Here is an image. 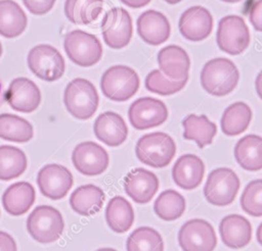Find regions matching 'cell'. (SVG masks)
I'll return each instance as SVG.
<instances>
[{
  "label": "cell",
  "mask_w": 262,
  "mask_h": 251,
  "mask_svg": "<svg viewBox=\"0 0 262 251\" xmlns=\"http://www.w3.org/2000/svg\"><path fill=\"white\" fill-rule=\"evenodd\" d=\"M96 251H117V250L114 249V248H108V247H106V248H99V249H97Z\"/></svg>",
  "instance_id": "44"
},
{
  "label": "cell",
  "mask_w": 262,
  "mask_h": 251,
  "mask_svg": "<svg viewBox=\"0 0 262 251\" xmlns=\"http://www.w3.org/2000/svg\"><path fill=\"white\" fill-rule=\"evenodd\" d=\"M103 0H66L64 14L75 24H90L102 11Z\"/></svg>",
  "instance_id": "30"
},
{
  "label": "cell",
  "mask_w": 262,
  "mask_h": 251,
  "mask_svg": "<svg viewBox=\"0 0 262 251\" xmlns=\"http://www.w3.org/2000/svg\"><path fill=\"white\" fill-rule=\"evenodd\" d=\"M100 88L106 98L118 102L127 101L138 91L139 78L127 65H114L103 72Z\"/></svg>",
  "instance_id": "4"
},
{
  "label": "cell",
  "mask_w": 262,
  "mask_h": 251,
  "mask_svg": "<svg viewBox=\"0 0 262 251\" xmlns=\"http://www.w3.org/2000/svg\"><path fill=\"white\" fill-rule=\"evenodd\" d=\"M249 19L256 31L262 32V0H257L252 5L249 13Z\"/></svg>",
  "instance_id": "38"
},
{
  "label": "cell",
  "mask_w": 262,
  "mask_h": 251,
  "mask_svg": "<svg viewBox=\"0 0 262 251\" xmlns=\"http://www.w3.org/2000/svg\"><path fill=\"white\" fill-rule=\"evenodd\" d=\"M28 65L39 79L53 82L60 79L66 70L62 55L54 47L41 44L33 47L28 54Z\"/></svg>",
  "instance_id": "9"
},
{
  "label": "cell",
  "mask_w": 262,
  "mask_h": 251,
  "mask_svg": "<svg viewBox=\"0 0 262 251\" xmlns=\"http://www.w3.org/2000/svg\"><path fill=\"white\" fill-rule=\"evenodd\" d=\"M239 186V179L232 169L219 167L209 173L204 187V196L212 205H229L235 199Z\"/></svg>",
  "instance_id": "7"
},
{
  "label": "cell",
  "mask_w": 262,
  "mask_h": 251,
  "mask_svg": "<svg viewBox=\"0 0 262 251\" xmlns=\"http://www.w3.org/2000/svg\"><path fill=\"white\" fill-rule=\"evenodd\" d=\"M242 209L252 216H262V179L251 181L241 196Z\"/></svg>",
  "instance_id": "36"
},
{
  "label": "cell",
  "mask_w": 262,
  "mask_h": 251,
  "mask_svg": "<svg viewBox=\"0 0 262 251\" xmlns=\"http://www.w3.org/2000/svg\"><path fill=\"white\" fill-rule=\"evenodd\" d=\"M63 103L71 115L78 119H88L97 110L99 97L94 85L82 78L71 81L64 90Z\"/></svg>",
  "instance_id": "2"
},
{
  "label": "cell",
  "mask_w": 262,
  "mask_h": 251,
  "mask_svg": "<svg viewBox=\"0 0 262 251\" xmlns=\"http://www.w3.org/2000/svg\"><path fill=\"white\" fill-rule=\"evenodd\" d=\"M223 2H226V3H236V2H239L242 0H221Z\"/></svg>",
  "instance_id": "46"
},
{
  "label": "cell",
  "mask_w": 262,
  "mask_h": 251,
  "mask_svg": "<svg viewBox=\"0 0 262 251\" xmlns=\"http://www.w3.org/2000/svg\"><path fill=\"white\" fill-rule=\"evenodd\" d=\"M35 198L34 187L28 182H18L5 190L2 195V204L9 214L17 216L29 211Z\"/></svg>",
  "instance_id": "23"
},
{
  "label": "cell",
  "mask_w": 262,
  "mask_h": 251,
  "mask_svg": "<svg viewBox=\"0 0 262 251\" xmlns=\"http://www.w3.org/2000/svg\"><path fill=\"white\" fill-rule=\"evenodd\" d=\"M158 177L147 169L137 167L128 172L124 179L126 194L138 204L148 203L159 190Z\"/></svg>",
  "instance_id": "17"
},
{
  "label": "cell",
  "mask_w": 262,
  "mask_h": 251,
  "mask_svg": "<svg viewBox=\"0 0 262 251\" xmlns=\"http://www.w3.org/2000/svg\"><path fill=\"white\" fill-rule=\"evenodd\" d=\"M154 211L163 220H175L185 211V199L175 190H166L156 199L154 203Z\"/></svg>",
  "instance_id": "33"
},
{
  "label": "cell",
  "mask_w": 262,
  "mask_h": 251,
  "mask_svg": "<svg viewBox=\"0 0 262 251\" xmlns=\"http://www.w3.org/2000/svg\"><path fill=\"white\" fill-rule=\"evenodd\" d=\"M27 156L14 146H0V180L10 181L18 178L27 169Z\"/></svg>",
  "instance_id": "32"
},
{
  "label": "cell",
  "mask_w": 262,
  "mask_h": 251,
  "mask_svg": "<svg viewBox=\"0 0 262 251\" xmlns=\"http://www.w3.org/2000/svg\"><path fill=\"white\" fill-rule=\"evenodd\" d=\"M137 33L145 43L157 46L168 40L170 23L163 13L149 9L138 16Z\"/></svg>",
  "instance_id": "19"
},
{
  "label": "cell",
  "mask_w": 262,
  "mask_h": 251,
  "mask_svg": "<svg viewBox=\"0 0 262 251\" xmlns=\"http://www.w3.org/2000/svg\"><path fill=\"white\" fill-rule=\"evenodd\" d=\"M125 5L132 8H140L147 5L151 0H120Z\"/></svg>",
  "instance_id": "40"
},
{
  "label": "cell",
  "mask_w": 262,
  "mask_h": 251,
  "mask_svg": "<svg viewBox=\"0 0 262 251\" xmlns=\"http://www.w3.org/2000/svg\"><path fill=\"white\" fill-rule=\"evenodd\" d=\"M32 124L25 118L10 113L0 114V138L6 141L25 143L33 139Z\"/></svg>",
  "instance_id": "31"
},
{
  "label": "cell",
  "mask_w": 262,
  "mask_h": 251,
  "mask_svg": "<svg viewBox=\"0 0 262 251\" xmlns=\"http://www.w3.org/2000/svg\"><path fill=\"white\" fill-rule=\"evenodd\" d=\"M219 233L225 246L232 249H239L250 243L252 225L245 216L229 214L220 221Z\"/></svg>",
  "instance_id": "22"
},
{
  "label": "cell",
  "mask_w": 262,
  "mask_h": 251,
  "mask_svg": "<svg viewBox=\"0 0 262 251\" xmlns=\"http://www.w3.org/2000/svg\"><path fill=\"white\" fill-rule=\"evenodd\" d=\"M2 55V46H1V43H0V57Z\"/></svg>",
  "instance_id": "47"
},
{
  "label": "cell",
  "mask_w": 262,
  "mask_h": 251,
  "mask_svg": "<svg viewBox=\"0 0 262 251\" xmlns=\"http://www.w3.org/2000/svg\"><path fill=\"white\" fill-rule=\"evenodd\" d=\"M28 17L23 8L13 0H0V35L15 38L27 28Z\"/></svg>",
  "instance_id": "26"
},
{
  "label": "cell",
  "mask_w": 262,
  "mask_h": 251,
  "mask_svg": "<svg viewBox=\"0 0 262 251\" xmlns=\"http://www.w3.org/2000/svg\"><path fill=\"white\" fill-rule=\"evenodd\" d=\"M187 83V79L184 80H171L167 78L160 69L151 70L145 78V88L152 93L169 96L181 91Z\"/></svg>",
  "instance_id": "35"
},
{
  "label": "cell",
  "mask_w": 262,
  "mask_h": 251,
  "mask_svg": "<svg viewBox=\"0 0 262 251\" xmlns=\"http://www.w3.org/2000/svg\"><path fill=\"white\" fill-rule=\"evenodd\" d=\"M93 131L95 137L110 147L120 146L128 136V128L124 118L114 111L99 114L94 121Z\"/></svg>",
  "instance_id": "18"
},
{
  "label": "cell",
  "mask_w": 262,
  "mask_h": 251,
  "mask_svg": "<svg viewBox=\"0 0 262 251\" xmlns=\"http://www.w3.org/2000/svg\"><path fill=\"white\" fill-rule=\"evenodd\" d=\"M4 98L12 109L30 113L40 105L41 92L33 81L27 78H16L10 83Z\"/></svg>",
  "instance_id": "15"
},
{
  "label": "cell",
  "mask_w": 262,
  "mask_h": 251,
  "mask_svg": "<svg viewBox=\"0 0 262 251\" xmlns=\"http://www.w3.org/2000/svg\"><path fill=\"white\" fill-rule=\"evenodd\" d=\"M63 48L68 57L83 67L96 64L102 56V46L98 38L81 30H74L66 35Z\"/></svg>",
  "instance_id": "6"
},
{
  "label": "cell",
  "mask_w": 262,
  "mask_h": 251,
  "mask_svg": "<svg viewBox=\"0 0 262 251\" xmlns=\"http://www.w3.org/2000/svg\"><path fill=\"white\" fill-rule=\"evenodd\" d=\"M239 72L235 64L223 57H217L205 63L201 71V85L213 96H225L236 87Z\"/></svg>",
  "instance_id": "1"
},
{
  "label": "cell",
  "mask_w": 262,
  "mask_h": 251,
  "mask_svg": "<svg viewBox=\"0 0 262 251\" xmlns=\"http://www.w3.org/2000/svg\"><path fill=\"white\" fill-rule=\"evenodd\" d=\"M0 251H17L14 239L2 231H0Z\"/></svg>",
  "instance_id": "39"
},
{
  "label": "cell",
  "mask_w": 262,
  "mask_h": 251,
  "mask_svg": "<svg viewBox=\"0 0 262 251\" xmlns=\"http://www.w3.org/2000/svg\"><path fill=\"white\" fill-rule=\"evenodd\" d=\"M183 138L185 140H193L200 148L212 144L217 133L215 122L211 121L207 115L188 114L183 120Z\"/></svg>",
  "instance_id": "27"
},
{
  "label": "cell",
  "mask_w": 262,
  "mask_h": 251,
  "mask_svg": "<svg viewBox=\"0 0 262 251\" xmlns=\"http://www.w3.org/2000/svg\"><path fill=\"white\" fill-rule=\"evenodd\" d=\"M158 64L160 70L171 80L188 79L189 56L184 49L177 45H169L162 48L158 53Z\"/></svg>",
  "instance_id": "21"
},
{
  "label": "cell",
  "mask_w": 262,
  "mask_h": 251,
  "mask_svg": "<svg viewBox=\"0 0 262 251\" xmlns=\"http://www.w3.org/2000/svg\"><path fill=\"white\" fill-rule=\"evenodd\" d=\"M164 1H166L167 3H169V4H171V5H173V4H176V3H179L180 1H182V0H164Z\"/></svg>",
  "instance_id": "45"
},
{
  "label": "cell",
  "mask_w": 262,
  "mask_h": 251,
  "mask_svg": "<svg viewBox=\"0 0 262 251\" xmlns=\"http://www.w3.org/2000/svg\"><path fill=\"white\" fill-rule=\"evenodd\" d=\"M132 19L123 7H113L101 20V34L105 44L113 49L126 47L132 37Z\"/></svg>",
  "instance_id": "10"
},
{
  "label": "cell",
  "mask_w": 262,
  "mask_h": 251,
  "mask_svg": "<svg viewBox=\"0 0 262 251\" xmlns=\"http://www.w3.org/2000/svg\"><path fill=\"white\" fill-rule=\"evenodd\" d=\"M255 88H256V92H257L259 98L262 100V70L258 73V76L256 78Z\"/></svg>",
  "instance_id": "41"
},
{
  "label": "cell",
  "mask_w": 262,
  "mask_h": 251,
  "mask_svg": "<svg viewBox=\"0 0 262 251\" xmlns=\"http://www.w3.org/2000/svg\"><path fill=\"white\" fill-rule=\"evenodd\" d=\"M251 41L250 31L238 15H226L218 22L216 42L220 50L230 55L243 53Z\"/></svg>",
  "instance_id": "8"
},
{
  "label": "cell",
  "mask_w": 262,
  "mask_h": 251,
  "mask_svg": "<svg viewBox=\"0 0 262 251\" xmlns=\"http://www.w3.org/2000/svg\"><path fill=\"white\" fill-rule=\"evenodd\" d=\"M135 215L132 205L122 196L113 197L105 208V220L110 229L116 233L127 232L133 224Z\"/></svg>",
  "instance_id": "28"
},
{
  "label": "cell",
  "mask_w": 262,
  "mask_h": 251,
  "mask_svg": "<svg viewBox=\"0 0 262 251\" xmlns=\"http://www.w3.org/2000/svg\"><path fill=\"white\" fill-rule=\"evenodd\" d=\"M135 153L142 163L155 168H162L174 158L176 144L168 134L155 132L143 135L137 141Z\"/></svg>",
  "instance_id": "3"
},
{
  "label": "cell",
  "mask_w": 262,
  "mask_h": 251,
  "mask_svg": "<svg viewBox=\"0 0 262 251\" xmlns=\"http://www.w3.org/2000/svg\"><path fill=\"white\" fill-rule=\"evenodd\" d=\"M178 243L183 251H213L217 245V237L210 222L194 218L181 227Z\"/></svg>",
  "instance_id": "11"
},
{
  "label": "cell",
  "mask_w": 262,
  "mask_h": 251,
  "mask_svg": "<svg viewBox=\"0 0 262 251\" xmlns=\"http://www.w3.org/2000/svg\"><path fill=\"white\" fill-rule=\"evenodd\" d=\"M204 162L194 154L181 155L172 168L174 183L184 190H192L199 187L204 178Z\"/></svg>",
  "instance_id": "20"
},
{
  "label": "cell",
  "mask_w": 262,
  "mask_h": 251,
  "mask_svg": "<svg viewBox=\"0 0 262 251\" xmlns=\"http://www.w3.org/2000/svg\"><path fill=\"white\" fill-rule=\"evenodd\" d=\"M3 98H4V94L2 91V84L0 82V105L3 103Z\"/></svg>",
  "instance_id": "43"
},
{
  "label": "cell",
  "mask_w": 262,
  "mask_h": 251,
  "mask_svg": "<svg viewBox=\"0 0 262 251\" xmlns=\"http://www.w3.org/2000/svg\"><path fill=\"white\" fill-rule=\"evenodd\" d=\"M178 28L186 40L202 41L212 32L213 17L207 8L199 5L191 6L181 14Z\"/></svg>",
  "instance_id": "16"
},
{
  "label": "cell",
  "mask_w": 262,
  "mask_h": 251,
  "mask_svg": "<svg viewBox=\"0 0 262 251\" xmlns=\"http://www.w3.org/2000/svg\"><path fill=\"white\" fill-rule=\"evenodd\" d=\"M126 249L127 251H164V242L155 229L139 227L127 238Z\"/></svg>",
  "instance_id": "34"
},
{
  "label": "cell",
  "mask_w": 262,
  "mask_h": 251,
  "mask_svg": "<svg viewBox=\"0 0 262 251\" xmlns=\"http://www.w3.org/2000/svg\"><path fill=\"white\" fill-rule=\"evenodd\" d=\"M256 237H257V241H258V243L262 246V222L259 224V227H258V229H257Z\"/></svg>",
  "instance_id": "42"
},
{
  "label": "cell",
  "mask_w": 262,
  "mask_h": 251,
  "mask_svg": "<svg viewBox=\"0 0 262 251\" xmlns=\"http://www.w3.org/2000/svg\"><path fill=\"white\" fill-rule=\"evenodd\" d=\"M27 9L35 15H43L53 7L55 0H23Z\"/></svg>",
  "instance_id": "37"
},
{
  "label": "cell",
  "mask_w": 262,
  "mask_h": 251,
  "mask_svg": "<svg viewBox=\"0 0 262 251\" xmlns=\"http://www.w3.org/2000/svg\"><path fill=\"white\" fill-rule=\"evenodd\" d=\"M129 121L136 130H147L164 123L168 118L165 103L151 97L135 100L128 110Z\"/></svg>",
  "instance_id": "12"
},
{
  "label": "cell",
  "mask_w": 262,
  "mask_h": 251,
  "mask_svg": "<svg viewBox=\"0 0 262 251\" xmlns=\"http://www.w3.org/2000/svg\"><path fill=\"white\" fill-rule=\"evenodd\" d=\"M234 158L246 170L262 169V137L251 134L239 139L234 147Z\"/></svg>",
  "instance_id": "25"
},
{
  "label": "cell",
  "mask_w": 262,
  "mask_h": 251,
  "mask_svg": "<svg viewBox=\"0 0 262 251\" xmlns=\"http://www.w3.org/2000/svg\"><path fill=\"white\" fill-rule=\"evenodd\" d=\"M40 192L47 198L58 200L63 198L73 186V175L63 165L50 163L43 166L37 175Z\"/></svg>",
  "instance_id": "14"
},
{
  "label": "cell",
  "mask_w": 262,
  "mask_h": 251,
  "mask_svg": "<svg viewBox=\"0 0 262 251\" xmlns=\"http://www.w3.org/2000/svg\"><path fill=\"white\" fill-rule=\"evenodd\" d=\"M105 199L104 192L97 186L87 184L78 187L70 197L72 209L84 216L97 213L103 205Z\"/></svg>",
  "instance_id": "24"
},
{
  "label": "cell",
  "mask_w": 262,
  "mask_h": 251,
  "mask_svg": "<svg viewBox=\"0 0 262 251\" xmlns=\"http://www.w3.org/2000/svg\"><path fill=\"white\" fill-rule=\"evenodd\" d=\"M252 119V110L245 102L230 104L221 117V130L226 136H237L245 132Z\"/></svg>",
  "instance_id": "29"
},
{
  "label": "cell",
  "mask_w": 262,
  "mask_h": 251,
  "mask_svg": "<svg viewBox=\"0 0 262 251\" xmlns=\"http://www.w3.org/2000/svg\"><path fill=\"white\" fill-rule=\"evenodd\" d=\"M75 168L85 175H98L108 166V154L103 147L92 141L78 144L72 153Z\"/></svg>",
  "instance_id": "13"
},
{
  "label": "cell",
  "mask_w": 262,
  "mask_h": 251,
  "mask_svg": "<svg viewBox=\"0 0 262 251\" xmlns=\"http://www.w3.org/2000/svg\"><path fill=\"white\" fill-rule=\"evenodd\" d=\"M64 229L61 213L49 205L37 206L28 216L27 230L39 243H52L59 239Z\"/></svg>",
  "instance_id": "5"
}]
</instances>
